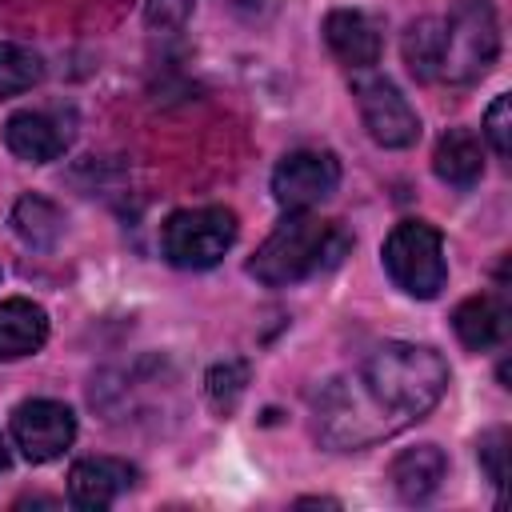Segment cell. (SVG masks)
<instances>
[{
  "label": "cell",
  "instance_id": "cell-1",
  "mask_svg": "<svg viewBox=\"0 0 512 512\" xmlns=\"http://www.w3.org/2000/svg\"><path fill=\"white\" fill-rule=\"evenodd\" d=\"M448 364L424 344H380L352 376L332 380L316 396V432L332 448H364L396 436L440 404Z\"/></svg>",
  "mask_w": 512,
  "mask_h": 512
},
{
  "label": "cell",
  "instance_id": "cell-2",
  "mask_svg": "<svg viewBox=\"0 0 512 512\" xmlns=\"http://www.w3.org/2000/svg\"><path fill=\"white\" fill-rule=\"evenodd\" d=\"M344 248H348V236L336 224L296 212L280 220L276 232L256 248V256L248 260V276H256L268 288H284L320 268H332Z\"/></svg>",
  "mask_w": 512,
  "mask_h": 512
},
{
  "label": "cell",
  "instance_id": "cell-3",
  "mask_svg": "<svg viewBox=\"0 0 512 512\" xmlns=\"http://www.w3.org/2000/svg\"><path fill=\"white\" fill-rule=\"evenodd\" d=\"M500 52V24L488 0H464L448 20H444V40H440V64L436 76L452 84H468L492 68Z\"/></svg>",
  "mask_w": 512,
  "mask_h": 512
},
{
  "label": "cell",
  "instance_id": "cell-4",
  "mask_svg": "<svg viewBox=\"0 0 512 512\" xmlns=\"http://www.w3.org/2000/svg\"><path fill=\"white\" fill-rule=\"evenodd\" d=\"M384 268L396 288H404L416 300L440 296L448 280L444 264V236L424 220H400L384 240Z\"/></svg>",
  "mask_w": 512,
  "mask_h": 512
},
{
  "label": "cell",
  "instance_id": "cell-5",
  "mask_svg": "<svg viewBox=\"0 0 512 512\" xmlns=\"http://www.w3.org/2000/svg\"><path fill=\"white\" fill-rule=\"evenodd\" d=\"M232 240H236V216L220 204L172 212L160 232V248L176 268H212L232 248Z\"/></svg>",
  "mask_w": 512,
  "mask_h": 512
},
{
  "label": "cell",
  "instance_id": "cell-6",
  "mask_svg": "<svg viewBox=\"0 0 512 512\" xmlns=\"http://www.w3.org/2000/svg\"><path fill=\"white\" fill-rule=\"evenodd\" d=\"M352 96L360 108V120L368 128V136L384 148H408L420 136V116L416 108L400 96V88L388 76L376 72H360L352 80Z\"/></svg>",
  "mask_w": 512,
  "mask_h": 512
},
{
  "label": "cell",
  "instance_id": "cell-7",
  "mask_svg": "<svg viewBox=\"0 0 512 512\" xmlns=\"http://www.w3.org/2000/svg\"><path fill=\"white\" fill-rule=\"evenodd\" d=\"M340 184V164L332 152H288L272 172V196L288 212H304L328 200Z\"/></svg>",
  "mask_w": 512,
  "mask_h": 512
},
{
  "label": "cell",
  "instance_id": "cell-8",
  "mask_svg": "<svg viewBox=\"0 0 512 512\" xmlns=\"http://www.w3.org/2000/svg\"><path fill=\"white\" fill-rule=\"evenodd\" d=\"M12 440L32 464L56 460L76 440V416L60 400H24L12 412Z\"/></svg>",
  "mask_w": 512,
  "mask_h": 512
},
{
  "label": "cell",
  "instance_id": "cell-9",
  "mask_svg": "<svg viewBox=\"0 0 512 512\" xmlns=\"http://www.w3.org/2000/svg\"><path fill=\"white\" fill-rule=\"evenodd\" d=\"M136 480V468L116 456H88L76 460L68 472V492L80 508H108L120 492H128Z\"/></svg>",
  "mask_w": 512,
  "mask_h": 512
},
{
  "label": "cell",
  "instance_id": "cell-10",
  "mask_svg": "<svg viewBox=\"0 0 512 512\" xmlns=\"http://www.w3.org/2000/svg\"><path fill=\"white\" fill-rule=\"evenodd\" d=\"M324 40H328L332 56H336L340 64L356 68V72H368V68L380 60V32H376V24H372L364 12H356V8H336V12H328V20H324Z\"/></svg>",
  "mask_w": 512,
  "mask_h": 512
},
{
  "label": "cell",
  "instance_id": "cell-11",
  "mask_svg": "<svg viewBox=\"0 0 512 512\" xmlns=\"http://www.w3.org/2000/svg\"><path fill=\"white\" fill-rule=\"evenodd\" d=\"M4 144L28 164H48L68 148V128L48 112H16L4 124Z\"/></svg>",
  "mask_w": 512,
  "mask_h": 512
},
{
  "label": "cell",
  "instance_id": "cell-12",
  "mask_svg": "<svg viewBox=\"0 0 512 512\" xmlns=\"http://www.w3.org/2000/svg\"><path fill=\"white\" fill-rule=\"evenodd\" d=\"M444 472H448L444 452H440L436 444H416V448H404V452L392 460L388 480H392V488H396L400 500L416 504V500H428V496L440 488Z\"/></svg>",
  "mask_w": 512,
  "mask_h": 512
},
{
  "label": "cell",
  "instance_id": "cell-13",
  "mask_svg": "<svg viewBox=\"0 0 512 512\" xmlns=\"http://www.w3.org/2000/svg\"><path fill=\"white\" fill-rule=\"evenodd\" d=\"M48 340V312L24 296L0 304V360L32 356Z\"/></svg>",
  "mask_w": 512,
  "mask_h": 512
},
{
  "label": "cell",
  "instance_id": "cell-14",
  "mask_svg": "<svg viewBox=\"0 0 512 512\" xmlns=\"http://www.w3.org/2000/svg\"><path fill=\"white\" fill-rule=\"evenodd\" d=\"M432 168L444 184L452 188H472L484 172V148L480 140L468 132V128H448L440 140H436V152H432Z\"/></svg>",
  "mask_w": 512,
  "mask_h": 512
},
{
  "label": "cell",
  "instance_id": "cell-15",
  "mask_svg": "<svg viewBox=\"0 0 512 512\" xmlns=\"http://www.w3.org/2000/svg\"><path fill=\"white\" fill-rule=\"evenodd\" d=\"M452 328H456V336H460L464 348L484 352V348H492V344L504 340V332H508V308L496 296H468L452 312Z\"/></svg>",
  "mask_w": 512,
  "mask_h": 512
},
{
  "label": "cell",
  "instance_id": "cell-16",
  "mask_svg": "<svg viewBox=\"0 0 512 512\" xmlns=\"http://www.w3.org/2000/svg\"><path fill=\"white\" fill-rule=\"evenodd\" d=\"M12 228H16V236H20L24 244H32V248H52L56 236L64 232V216H60V208L48 204L44 196H24V200H16V208H12Z\"/></svg>",
  "mask_w": 512,
  "mask_h": 512
},
{
  "label": "cell",
  "instance_id": "cell-17",
  "mask_svg": "<svg viewBox=\"0 0 512 512\" xmlns=\"http://www.w3.org/2000/svg\"><path fill=\"white\" fill-rule=\"evenodd\" d=\"M440 40H444V20H440V16H420L416 24H408L400 48H404V64L412 68V76H420V80H436Z\"/></svg>",
  "mask_w": 512,
  "mask_h": 512
},
{
  "label": "cell",
  "instance_id": "cell-18",
  "mask_svg": "<svg viewBox=\"0 0 512 512\" xmlns=\"http://www.w3.org/2000/svg\"><path fill=\"white\" fill-rule=\"evenodd\" d=\"M40 76H44V64H40V56L32 48L12 44V40H0V100L36 88Z\"/></svg>",
  "mask_w": 512,
  "mask_h": 512
},
{
  "label": "cell",
  "instance_id": "cell-19",
  "mask_svg": "<svg viewBox=\"0 0 512 512\" xmlns=\"http://www.w3.org/2000/svg\"><path fill=\"white\" fill-rule=\"evenodd\" d=\"M192 8H196V0H148L144 20L156 32H180L192 20Z\"/></svg>",
  "mask_w": 512,
  "mask_h": 512
},
{
  "label": "cell",
  "instance_id": "cell-20",
  "mask_svg": "<svg viewBox=\"0 0 512 512\" xmlns=\"http://www.w3.org/2000/svg\"><path fill=\"white\" fill-rule=\"evenodd\" d=\"M244 380H248V368L244 364H220L208 372V396L220 404V408H232L236 396L244 392Z\"/></svg>",
  "mask_w": 512,
  "mask_h": 512
},
{
  "label": "cell",
  "instance_id": "cell-21",
  "mask_svg": "<svg viewBox=\"0 0 512 512\" xmlns=\"http://www.w3.org/2000/svg\"><path fill=\"white\" fill-rule=\"evenodd\" d=\"M508 116H512V100L508 96H496L492 100V108H488V116H484V136H488V144H492V152L496 156H508L512 152V136H508Z\"/></svg>",
  "mask_w": 512,
  "mask_h": 512
},
{
  "label": "cell",
  "instance_id": "cell-22",
  "mask_svg": "<svg viewBox=\"0 0 512 512\" xmlns=\"http://www.w3.org/2000/svg\"><path fill=\"white\" fill-rule=\"evenodd\" d=\"M508 436L500 432V428H492L484 440H480V460L488 464V476H492V484H504V456H508Z\"/></svg>",
  "mask_w": 512,
  "mask_h": 512
},
{
  "label": "cell",
  "instance_id": "cell-23",
  "mask_svg": "<svg viewBox=\"0 0 512 512\" xmlns=\"http://www.w3.org/2000/svg\"><path fill=\"white\" fill-rule=\"evenodd\" d=\"M236 20H244V24H264V20H272L276 16V8H280V0H220Z\"/></svg>",
  "mask_w": 512,
  "mask_h": 512
},
{
  "label": "cell",
  "instance_id": "cell-24",
  "mask_svg": "<svg viewBox=\"0 0 512 512\" xmlns=\"http://www.w3.org/2000/svg\"><path fill=\"white\" fill-rule=\"evenodd\" d=\"M8 464V452H4V440H0V468Z\"/></svg>",
  "mask_w": 512,
  "mask_h": 512
}]
</instances>
